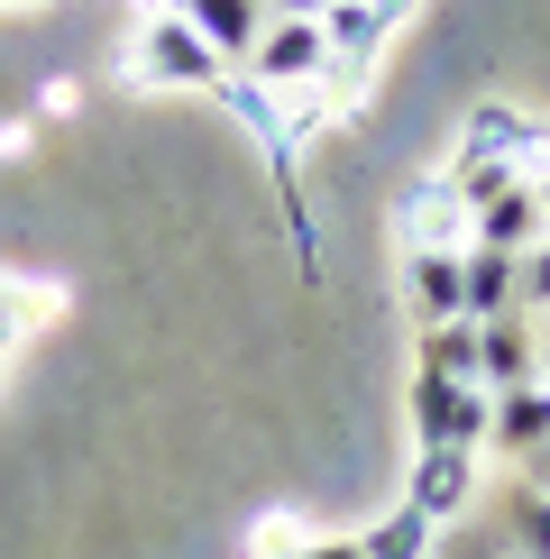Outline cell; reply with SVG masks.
Returning a JSON list of instances; mask_svg holds the SVG:
<instances>
[{
	"label": "cell",
	"mask_w": 550,
	"mask_h": 559,
	"mask_svg": "<svg viewBox=\"0 0 550 559\" xmlns=\"http://www.w3.org/2000/svg\"><path fill=\"white\" fill-rule=\"evenodd\" d=\"M220 74H229V64L183 28V19H138V28H129L120 83H138V92H220Z\"/></svg>",
	"instance_id": "6da1fadb"
},
{
	"label": "cell",
	"mask_w": 550,
	"mask_h": 559,
	"mask_svg": "<svg viewBox=\"0 0 550 559\" xmlns=\"http://www.w3.org/2000/svg\"><path fill=\"white\" fill-rule=\"evenodd\" d=\"M395 239H404V258H458V248H468V202L450 193V175H412L404 183Z\"/></svg>",
	"instance_id": "7a4b0ae2"
},
{
	"label": "cell",
	"mask_w": 550,
	"mask_h": 559,
	"mask_svg": "<svg viewBox=\"0 0 550 559\" xmlns=\"http://www.w3.org/2000/svg\"><path fill=\"white\" fill-rule=\"evenodd\" d=\"M239 74H258L266 92L321 83V74H331V46H321V19H266V28H258V56H248Z\"/></svg>",
	"instance_id": "3957f363"
},
{
	"label": "cell",
	"mask_w": 550,
	"mask_h": 559,
	"mask_svg": "<svg viewBox=\"0 0 550 559\" xmlns=\"http://www.w3.org/2000/svg\"><path fill=\"white\" fill-rule=\"evenodd\" d=\"M458 156H495V166H514V175H541V166H550V129L523 120L514 102H477V110H468V138H458Z\"/></svg>",
	"instance_id": "277c9868"
},
{
	"label": "cell",
	"mask_w": 550,
	"mask_h": 559,
	"mask_svg": "<svg viewBox=\"0 0 550 559\" xmlns=\"http://www.w3.org/2000/svg\"><path fill=\"white\" fill-rule=\"evenodd\" d=\"M468 496H477V450H458V440H431V450H412V477H404V504H412V514L450 523Z\"/></svg>",
	"instance_id": "5b68a950"
},
{
	"label": "cell",
	"mask_w": 550,
	"mask_h": 559,
	"mask_svg": "<svg viewBox=\"0 0 550 559\" xmlns=\"http://www.w3.org/2000/svg\"><path fill=\"white\" fill-rule=\"evenodd\" d=\"M533 348H541V331L523 312L477 321V385H487V394H523V385H533Z\"/></svg>",
	"instance_id": "8992f818"
},
{
	"label": "cell",
	"mask_w": 550,
	"mask_h": 559,
	"mask_svg": "<svg viewBox=\"0 0 550 559\" xmlns=\"http://www.w3.org/2000/svg\"><path fill=\"white\" fill-rule=\"evenodd\" d=\"M458 312H468V321L523 312V258H504V248H468V258H458Z\"/></svg>",
	"instance_id": "52a82bcc"
},
{
	"label": "cell",
	"mask_w": 550,
	"mask_h": 559,
	"mask_svg": "<svg viewBox=\"0 0 550 559\" xmlns=\"http://www.w3.org/2000/svg\"><path fill=\"white\" fill-rule=\"evenodd\" d=\"M175 19H183V28H193L202 46H212L229 74H239V64L258 56V28H266V10H258V0H183Z\"/></svg>",
	"instance_id": "ba28073f"
},
{
	"label": "cell",
	"mask_w": 550,
	"mask_h": 559,
	"mask_svg": "<svg viewBox=\"0 0 550 559\" xmlns=\"http://www.w3.org/2000/svg\"><path fill=\"white\" fill-rule=\"evenodd\" d=\"M533 239H541V202H533V183H504L487 212H468V248H504V258H523Z\"/></svg>",
	"instance_id": "9c48e42d"
},
{
	"label": "cell",
	"mask_w": 550,
	"mask_h": 559,
	"mask_svg": "<svg viewBox=\"0 0 550 559\" xmlns=\"http://www.w3.org/2000/svg\"><path fill=\"white\" fill-rule=\"evenodd\" d=\"M541 440H550V385L495 394V431H487V450H504V459H533Z\"/></svg>",
	"instance_id": "30bf717a"
},
{
	"label": "cell",
	"mask_w": 550,
	"mask_h": 559,
	"mask_svg": "<svg viewBox=\"0 0 550 559\" xmlns=\"http://www.w3.org/2000/svg\"><path fill=\"white\" fill-rule=\"evenodd\" d=\"M468 258V248H458ZM458 258H404V294H412V321H468L458 312Z\"/></svg>",
	"instance_id": "8fae6325"
},
{
	"label": "cell",
	"mask_w": 550,
	"mask_h": 559,
	"mask_svg": "<svg viewBox=\"0 0 550 559\" xmlns=\"http://www.w3.org/2000/svg\"><path fill=\"white\" fill-rule=\"evenodd\" d=\"M220 102H229V120L258 138V147H285V102H275L258 74H220Z\"/></svg>",
	"instance_id": "7c38bea8"
},
{
	"label": "cell",
	"mask_w": 550,
	"mask_h": 559,
	"mask_svg": "<svg viewBox=\"0 0 550 559\" xmlns=\"http://www.w3.org/2000/svg\"><path fill=\"white\" fill-rule=\"evenodd\" d=\"M422 367L450 385H477V321H431L422 331Z\"/></svg>",
	"instance_id": "4fadbf2b"
},
{
	"label": "cell",
	"mask_w": 550,
	"mask_h": 559,
	"mask_svg": "<svg viewBox=\"0 0 550 559\" xmlns=\"http://www.w3.org/2000/svg\"><path fill=\"white\" fill-rule=\"evenodd\" d=\"M458 394H468V385H450V377H431V367H412V450L450 440V413H458Z\"/></svg>",
	"instance_id": "5bb4252c"
},
{
	"label": "cell",
	"mask_w": 550,
	"mask_h": 559,
	"mask_svg": "<svg viewBox=\"0 0 550 559\" xmlns=\"http://www.w3.org/2000/svg\"><path fill=\"white\" fill-rule=\"evenodd\" d=\"M431 532H441L431 514H412V504H395V514H385L376 532H358V550H367V559H422V550H431Z\"/></svg>",
	"instance_id": "9a60e30c"
},
{
	"label": "cell",
	"mask_w": 550,
	"mask_h": 559,
	"mask_svg": "<svg viewBox=\"0 0 550 559\" xmlns=\"http://www.w3.org/2000/svg\"><path fill=\"white\" fill-rule=\"evenodd\" d=\"M504 523H514L523 559H550V496H541V486H523V496L504 504Z\"/></svg>",
	"instance_id": "2e32d148"
},
{
	"label": "cell",
	"mask_w": 550,
	"mask_h": 559,
	"mask_svg": "<svg viewBox=\"0 0 550 559\" xmlns=\"http://www.w3.org/2000/svg\"><path fill=\"white\" fill-rule=\"evenodd\" d=\"M523 321H550V239L523 248Z\"/></svg>",
	"instance_id": "e0dca14e"
},
{
	"label": "cell",
	"mask_w": 550,
	"mask_h": 559,
	"mask_svg": "<svg viewBox=\"0 0 550 559\" xmlns=\"http://www.w3.org/2000/svg\"><path fill=\"white\" fill-rule=\"evenodd\" d=\"M294 559H367L358 542H339V532H331V542H294Z\"/></svg>",
	"instance_id": "ac0fdd59"
},
{
	"label": "cell",
	"mask_w": 550,
	"mask_h": 559,
	"mask_svg": "<svg viewBox=\"0 0 550 559\" xmlns=\"http://www.w3.org/2000/svg\"><path fill=\"white\" fill-rule=\"evenodd\" d=\"M258 10H266V19H321L331 0H258Z\"/></svg>",
	"instance_id": "d6986e66"
},
{
	"label": "cell",
	"mask_w": 550,
	"mask_h": 559,
	"mask_svg": "<svg viewBox=\"0 0 550 559\" xmlns=\"http://www.w3.org/2000/svg\"><path fill=\"white\" fill-rule=\"evenodd\" d=\"M541 331V348H533V385H550V321H533Z\"/></svg>",
	"instance_id": "ffe728a7"
},
{
	"label": "cell",
	"mask_w": 550,
	"mask_h": 559,
	"mask_svg": "<svg viewBox=\"0 0 550 559\" xmlns=\"http://www.w3.org/2000/svg\"><path fill=\"white\" fill-rule=\"evenodd\" d=\"M523 183H533V202H541V239H550V166H541V175H523Z\"/></svg>",
	"instance_id": "44dd1931"
},
{
	"label": "cell",
	"mask_w": 550,
	"mask_h": 559,
	"mask_svg": "<svg viewBox=\"0 0 550 559\" xmlns=\"http://www.w3.org/2000/svg\"><path fill=\"white\" fill-rule=\"evenodd\" d=\"M523 468H533V486H541V496H550V440H541L533 459H523Z\"/></svg>",
	"instance_id": "7402d4cb"
},
{
	"label": "cell",
	"mask_w": 550,
	"mask_h": 559,
	"mask_svg": "<svg viewBox=\"0 0 550 559\" xmlns=\"http://www.w3.org/2000/svg\"><path fill=\"white\" fill-rule=\"evenodd\" d=\"M0 358H10V331H0Z\"/></svg>",
	"instance_id": "603a6c76"
},
{
	"label": "cell",
	"mask_w": 550,
	"mask_h": 559,
	"mask_svg": "<svg viewBox=\"0 0 550 559\" xmlns=\"http://www.w3.org/2000/svg\"><path fill=\"white\" fill-rule=\"evenodd\" d=\"M10 10H28V0H10Z\"/></svg>",
	"instance_id": "cb8c5ba5"
}]
</instances>
